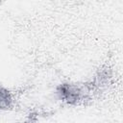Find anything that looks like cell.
Segmentation results:
<instances>
[{"mask_svg": "<svg viewBox=\"0 0 123 123\" xmlns=\"http://www.w3.org/2000/svg\"><path fill=\"white\" fill-rule=\"evenodd\" d=\"M14 106V98L12 93L0 85V111H10Z\"/></svg>", "mask_w": 123, "mask_h": 123, "instance_id": "2", "label": "cell"}, {"mask_svg": "<svg viewBox=\"0 0 123 123\" xmlns=\"http://www.w3.org/2000/svg\"><path fill=\"white\" fill-rule=\"evenodd\" d=\"M56 94L62 102L69 106H79L89 100L92 92L87 83L64 82L57 86Z\"/></svg>", "mask_w": 123, "mask_h": 123, "instance_id": "1", "label": "cell"}]
</instances>
